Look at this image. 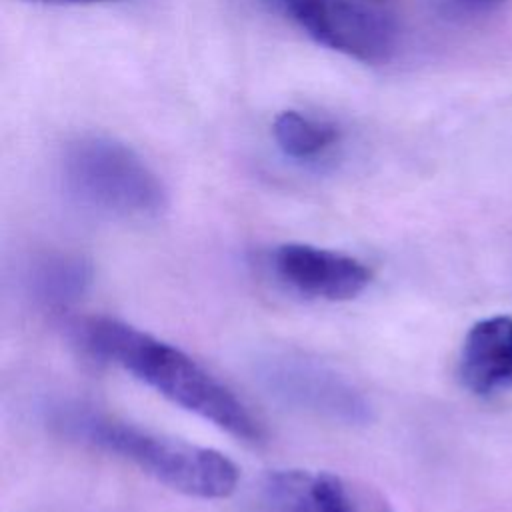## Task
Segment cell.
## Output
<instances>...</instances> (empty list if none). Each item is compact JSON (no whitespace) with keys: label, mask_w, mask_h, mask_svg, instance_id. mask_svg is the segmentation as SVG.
<instances>
[{"label":"cell","mask_w":512,"mask_h":512,"mask_svg":"<svg viewBox=\"0 0 512 512\" xmlns=\"http://www.w3.org/2000/svg\"><path fill=\"white\" fill-rule=\"evenodd\" d=\"M458 376L474 396L512 392V316L494 314L470 326L458 356Z\"/></svg>","instance_id":"cell-8"},{"label":"cell","mask_w":512,"mask_h":512,"mask_svg":"<svg viewBox=\"0 0 512 512\" xmlns=\"http://www.w3.org/2000/svg\"><path fill=\"white\" fill-rule=\"evenodd\" d=\"M370 2H384V0H370Z\"/></svg>","instance_id":"cell-13"},{"label":"cell","mask_w":512,"mask_h":512,"mask_svg":"<svg viewBox=\"0 0 512 512\" xmlns=\"http://www.w3.org/2000/svg\"><path fill=\"white\" fill-rule=\"evenodd\" d=\"M258 380L282 404L344 426L372 420L366 394L332 366L302 354L278 352L258 362Z\"/></svg>","instance_id":"cell-4"},{"label":"cell","mask_w":512,"mask_h":512,"mask_svg":"<svg viewBox=\"0 0 512 512\" xmlns=\"http://www.w3.org/2000/svg\"><path fill=\"white\" fill-rule=\"evenodd\" d=\"M44 4H94V2H110V0H32Z\"/></svg>","instance_id":"cell-12"},{"label":"cell","mask_w":512,"mask_h":512,"mask_svg":"<svg viewBox=\"0 0 512 512\" xmlns=\"http://www.w3.org/2000/svg\"><path fill=\"white\" fill-rule=\"evenodd\" d=\"M262 512H394L368 484L332 472L274 470L260 486Z\"/></svg>","instance_id":"cell-7"},{"label":"cell","mask_w":512,"mask_h":512,"mask_svg":"<svg viewBox=\"0 0 512 512\" xmlns=\"http://www.w3.org/2000/svg\"><path fill=\"white\" fill-rule=\"evenodd\" d=\"M68 328L72 340L94 360L118 366L238 440H262L264 430L252 410L178 346L110 316L74 318Z\"/></svg>","instance_id":"cell-1"},{"label":"cell","mask_w":512,"mask_h":512,"mask_svg":"<svg viewBox=\"0 0 512 512\" xmlns=\"http://www.w3.org/2000/svg\"><path fill=\"white\" fill-rule=\"evenodd\" d=\"M506 0H438V8L446 18L472 20L496 12Z\"/></svg>","instance_id":"cell-11"},{"label":"cell","mask_w":512,"mask_h":512,"mask_svg":"<svg viewBox=\"0 0 512 512\" xmlns=\"http://www.w3.org/2000/svg\"><path fill=\"white\" fill-rule=\"evenodd\" d=\"M268 268L288 290L328 302L352 300L372 280V270L362 260L300 242L276 246L268 254Z\"/></svg>","instance_id":"cell-6"},{"label":"cell","mask_w":512,"mask_h":512,"mask_svg":"<svg viewBox=\"0 0 512 512\" xmlns=\"http://www.w3.org/2000/svg\"><path fill=\"white\" fill-rule=\"evenodd\" d=\"M272 132L280 150L296 160L314 158L334 146L340 138L336 124L296 110L280 112L274 120Z\"/></svg>","instance_id":"cell-10"},{"label":"cell","mask_w":512,"mask_h":512,"mask_svg":"<svg viewBox=\"0 0 512 512\" xmlns=\"http://www.w3.org/2000/svg\"><path fill=\"white\" fill-rule=\"evenodd\" d=\"M48 422L64 438L122 458L186 496L226 498L238 486V468L226 454L150 432L94 406L80 402L52 406Z\"/></svg>","instance_id":"cell-2"},{"label":"cell","mask_w":512,"mask_h":512,"mask_svg":"<svg viewBox=\"0 0 512 512\" xmlns=\"http://www.w3.org/2000/svg\"><path fill=\"white\" fill-rule=\"evenodd\" d=\"M64 186L82 206L116 218H154L166 208L156 172L126 144L82 136L66 146Z\"/></svg>","instance_id":"cell-3"},{"label":"cell","mask_w":512,"mask_h":512,"mask_svg":"<svg viewBox=\"0 0 512 512\" xmlns=\"http://www.w3.org/2000/svg\"><path fill=\"white\" fill-rule=\"evenodd\" d=\"M314 42L360 62H384L398 42L390 14L370 0H266Z\"/></svg>","instance_id":"cell-5"},{"label":"cell","mask_w":512,"mask_h":512,"mask_svg":"<svg viewBox=\"0 0 512 512\" xmlns=\"http://www.w3.org/2000/svg\"><path fill=\"white\" fill-rule=\"evenodd\" d=\"M92 282V264L76 252L38 256L28 270L32 298L52 310H64L82 298Z\"/></svg>","instance_id":"cell-9"}]
</instances>
